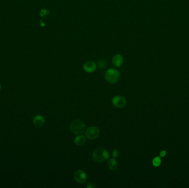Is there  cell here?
<instances>
[{"mask_svg": "<svg viewBox=\"0 0 189 188\" xmlns=\"http://www.w3.org/2000/svg\"><path fill=\"white\" fill-rule=\"evenodd\" d=\"M109 154L108 151L103 148H98L92 153V159L97 163H102L108 160Z\"/></svg>", "mask_w": 189, "mask_h": 188, "instance_id": "cell-1", "label": "cell"}, {"mask_svg": "<svg viewBox=\"0 0 189 188\" xmlns=\"http://www.w3.org/2000/svg\"><path fill=\"white\" fill-rule=\"evenodd\" d=\"M71 131L76 135H81L85 130V125L80 120H74L70 124Z\"/></svg>", "mask_w": 189, "mask_h": 188, "instance_id": "cell-2", "label": "cell"}, {"mask_svg": "<svg viewBox=\"0 0 189 188\" xmlns=\"http://www.w3.org/2000/svg\"><path fill=\"white\" fill-rule=\"evenodd\" d=\"M120 74L118 70L114 69H109L105 73V78L109 83L114 84L119 80Z\"/></svg>", "mask_w": 189, "mask_h": 188, "instance_id": "cell-3", "label": "cell"}, {"mask_svg": "<svg viewBox=\"0 0 189 188\" xmlns=\"http://www.w3.org/2000/svg\"><path fill=\"white\" fill-rule=\"evenodd\" d=\"M100 134V130L95 126H91L87 129L85 132V135L90 140H93L97 138Z\"/></svg>", "mask_w": 189, "mask_h": 188, "instance_id": "cell-4", "label": "cell"}, {"mask_svg": "<svg viewBox=\"0 0 189 188\" xmlns=\"http://www.w3.org/2000/svg\"><path fill=\"white\" fill-rule=\"evenodd\" d=\"M74 178L76 182L77 183L83 184L87 180V174L85 172L82 170H78L75 172L74 174Z\"/></svg>", "mask_w": 189, "mask_h": 188, "instance_id": "cell-5", "label": "cell"}, {"mask_svg": "<svg viewBox=\"0 0 189 188\" xmlns=\"http://www.w3.org/2000/svg\"><path fill=\"white\" fill-rule=\"evenodd\" d=\"M112 103L114 107L118 108H122L126 105V101L123 97L117 96L112 98Z\"/></svg>", "mask_w": 189, "mask_h": 188, "instance_id": "cell-6", "label": "cell"}, {"mask_svg": "<svg viewBox=\"0 0 189 188\" xmlns=\"http://www.w3.org/2000/svg\"><path fill=\"white\" fill-rule=\"evenodd\" d=\"M84 69L89 73H92L96 69V65L92 61H88L84 65Z\"/></svg>", "mask_w": 189, "mask_h": 188, "instance_id": "cell-7", "label": "cell"}, {"mask_svg": "<svg viewBox=\"0 0 189 188\" xmlns=\"http://www.w3.org/2000/svg\"><path fill=\"white\" fill-rule=\"evenodd\" d=\"M123 63V58L120 54L114 55L112 58V64L116 67H120Z\"/></svg>", "mask_w": 189, "mask_h": 188, "instance_id": "cell-8", "label": "cell"}, {"mask_svg": "<svg viewBox=\"0 0 189 188\" xmlns=\"http://www.w3.org/2000/svg\"><path fill=\"white\" fill-rule=\"evenodd\" d=\"M45 123V120L41 115H37L33 119V124L38 128H40L43 126Z\"/></svg>", "mask_w": 189, "mask_h": 188, "instance_id": "cell-9", "label": "cell"}, {"mask_svg": "<svg viewBox=\"0 0 189 188\" xmlns=\"http://www.w3.org/2000/svg\"><path fill=\"white\" fill-rule=\"evenodd\" d=\"M107 164L108 168L112 171H116L118 168V163L115 158L109 159L107 162Z\"/></svg>", "mask_w": 189, "mask_h": 188, "instance_id": "cell-10", "label": "cell"}, {"mask_svg": "<svg viewBox=\"0 0 189 188\" xmlns=\"http://www.w3.org/2000/svg\"><path fill=\"white\" fill-rule=\"evenodd\" d=\"M86 141V137L84 135H79V136H76L74 139V143L76 145L82 146L85 144Z\"/></svg>", "mask_w": 189, "mask_h": 188, "instance_id": "cell-11", "label": "cell"}, {"mask_svg": "<svg viewBox=\"0 0 189 188\" xmlns=\"http://www.w3.org/2000/svg\"><path fill=\"white\" fill-rule=\"evenodd\" d=\"M161 164V160L159 157L154 158L153 160V164L155 167H158Z\"/></svg>", "mask_w": 189, "mask_h": 188, "instance_id": "cell-12", "label": "cell"}, {"mask_svg": "<svg viewBox=\"0 0 189 188\" xmlns=\"http://www.w3.org/2000/svg\"><path fill=\"white\" fill-rule=\"evenodd\" d=\"M98 66L99 67L100 69H104L106 67V62L105 60H100V61H98Z\"/></svg>", "mask_w": 189, "mask_h": 188, "instance_id": "cell-13", "label": "cell"}, {"mask_svg": "<svg viewBox=\"0 0 189 188\" xmlns=\"http://www.w3.org/2000/svg\"><path fill=\"white\" fill-rule=\"evenodd\" d=\"M50 13V11L47 10V9H45V8H43L42 9L41 11H40V16L42 17H44L47 16Z\"/></svg>", "mask_w": 189, "mask_h": 188, "instance_id": "cell-14", "label": "cell"}, {"mask_svg": "<svg viewBox=\"0 0 189 188\" xmlns=\"http://www.w3.org/2000/svg\"><path fill=\"white\" fill-rule=\"evenodd\" d=\"M112 156L114 157V158H116L119 155V151L117 150H114V151L112 152Z\"/></svg>", "mask_w": 189, "mask_h": 188, "instance_id": "cell-15", "label": "cell"}, {"mask_svg": "<svg viewBox=\"0 0 189 188\" xmlns=\"http://www.w3.org/2000/svg\"><path fill=\"white\" fill-rule=\"evenodd\" d=\"M86 187L88 188H95V185L93 183H88V184L87 185Z\"/></svg>", "mask_w": 189, "mask_h": 188, "instance_id": "cell-16", "label": "cell"}, {"mask_svg": "<svg viewBox=\"0 0 189 188\" xmlns=\"http://www.w3.org/2000/svg\"><path fill=\"white\" fill-rule=\"evenodd\" d=\"M166 153H167V152H166L165 151H162V152H160V155L161 157H164V156L166 155Z\"/></svg>", "mask_w": 189, "mask_h": 188, "instance_id": "cell-17", "label": "cell"}, {"mask_svg": "<svg viewBox=\"0 0 189 188\" xmlns=\"http://www.w3.org/2000/svg\"><path fill=\"white\" fill-rule=\"evenodd\" d=\"M40 26H42V27H44V26H45V24L44 23H43V22L42 21H40Z\"/></svg>", "mask_w": 189, "mask_h": 188, "instance_id": "cell-18", "label": "cell"}, {"mask_svg": "<svg viewBox=\"0 0 189 188\" xmlns=\"http://www.w3.org/2000/svg\"><path fill=\"white\" fill-rule=\"evenodd\" d=\"M1 85H0V89H1Z\"/></svg>", "mask_w": 189, "mask_h": 188, "instance_id": "cell-19", "label": "cell"}]
</instances>
